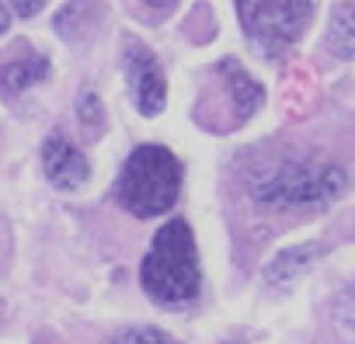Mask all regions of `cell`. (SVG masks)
<instances>
[{
    "instance_id": "cell-7",
    "label": "cell",
    "mask_w": 355,
    "mask_h": 344,
    "mask_svg": "<svg viewBox=\"0 0 355 344\" xmlns=\"http://www.w3.org/2000/svg\"><path fill=\"white\" fill-rule=\"evenodd\" d=\"M18 49L21 53H15L0 63V91L4 94H21L32 84L49 77V60L42 53H32L28 46H18Z\"/></svg>"
},
{
    "instance_id": "cell-15",
    "label": "cell",
    "mask_w": 355,
    "mask_h": 344,
    "mask_svg": "<svg viewBox=\"0 0 355 344\" xmlns=\"http://www.w3.org/2000/svg\"><path fill=\"white\" fill-rule=\"evenodd\" d=\"M8 28H11V11H8L4 0H0V35H4Z\"/></svg>"
},
{
    "instance_id": "cell-9",
    "label": "cell",
    "mask_w": 355,
    "mask_h": 344,
    "mask_svg": "<svg viewBox=\"0 0 355 344\" xmlns=\"http://www.w3.org/2000/svg\"><path fill=\"white\" fill-rule=\"evenodd\" d=\"M220 77H223V87H227V98H230L237 118H251V115L261 108V101H265L261 84H258L237 60H223V63H220Z\"/></svg>"
},
{
    "instance_id": "cell-2",
    "label": "cell",
    "mask_w": 355,
    "mask_h": 344,
    "mask_svg": "<svg viewBox=\"0 0 355 344\" xmlns=\"http://www.w3.org/2000/svg\"><path fill=\"white\" fill-rule=\"evenodd\" d=\"M348 174L338 163L279 160L248 178V195L261 209H320L345 195Z\"/></svg>"
},
{
    "instance_id": "cell-12",
    "label": "cell",
    "mask_w": 355,
    "mask_h": 344,
    "mask_svg": "<svg viewBox=\"0 0 355 344\" xmlns=\"http://www.w3.org/2000/svg\"><path fill=\"white\" fill-rule=\"evenodd\" d=\"M77 122L84 125L87 136H98L101 132V125H105V105L98 101L94 91H84L80 94V101H77Z\"/></svg>"
},
{
    "instance_id": "cell-14",
    "label": "cell",
    "mask_w": 355,
    "mask_h": 344,
    "mask_svg": "<svg viewBox=\"0 0 355 344\" xmlns=\"http://www.w3.org/2000/svg\"><path fill=\"white\" fill-rule=\"evenodd\" d=\"M8 4L21 15V18H35L39 11H42V4H46V0H8Z\"/></svg>"
},
{
    "instance_id": "cell-1",
    "label": "cell",
    "mask_w": 355,
    "mask_h": 344,
    "mask_svg": "<svg viewBox=\"0 0 355 344\" xmlns=\"http://www.w3.org/2000/svg\"><path fill=\"white\" fill-rule=\"evenodd\" d=\"M143 292L164 309H185L202 292V264L196 233L185 219H167L139 264Z\"/></svg>"
},
{
    "instance_id": "cell-3",
    "label": "cell",
    "mask_w": 355,
    "mask_h": 344,
    "mask_svg": "<svg viewBox=\"0 0 355 344\" xmlns=\"http://www.w3.org/2000/svg\"><path fill=\"white\" fill-rule=\"evenodd\" d=\"M185 167L167 146L146 143L129 153L115 181V202L136 219H157L174 209L182 195Z\"/></svg>"
},
{
    "instance_id": "cell-5",
    "label": "cell",
    "mask_w": 355,
    "mask_h": 344,
    "mask_svg": "<svg viewBox=\"0 0 355 344\" xmlns=\"http://www.w3.org/2000/svg\"><path fill=\"white\" fill-rule=\"evenodd\" d=\"M122 66H125V77H129V91H132V101H136V111L143 118H153L164 111V101H167V80H164V70L157 63V56L143 46V42H125V53H122Z\"/></svg>"
},
{
    "instance_id": "cell-8",
    "label": "cell",
    "mask_w": 355,
    "mask_h": 344,
    "mask_svg": "<svg viewBox=\"0 0 355 344\" xmlns=\"http://www.w3.org/2000/svg\"><path fill=\"white\" fill-rule=\"evenodd\" d=\"M101 4L98 0H70V4L56 15V32H60V39H67V42H73V46H87L94 35H98V28H101Z\"/></svg>"
},
{
    "instance_id": "cell-4",
    "label": "cell",
    "mask_w": 355,
    "mask_h": 344,
    "mask_svg": "<svg viewBox=\"0 0 355 344\" xmlns=\"http://www.w3.org/2000/svg\"><path fill=\"white\" fill-rule=\"evenodd\" d=\"M317 0H237V18L248 42L265 56L289 53L306 32Z\"/></svg>"
},
{
    "instance_id": "cell-11",
    "label": "cell",
    "mask_w": 355,
    "mask_h": 344,
    "mask_svg": "<svg viewBox=\"0 0 355 344\" xmlns=\"http://www.w3.org/2000/svg\"><path fill=\"white\" fill-rule=\"evenodd\" d=\"M327 49L338 60H352V53H355V8H352V0H341L327 21Z\"/></svg>"
},
{
    "instance_id": "cell-10",
    "label": "cell",
    "mask_w": 355,
    "mask_h": 344,
    "mask_svg": "<svg viewBox=\"0 0 355 344\" xmlns=\"http://www.w3.org/2000/svg\"><path fill=\"white\" fill-rule=\"evenodd\" d=\"M324 254V244H300V247H286V251H279L268 264H265V282L272 285V289H286V285H293L317 257Z\"/></svg>"
},
{
    "instance_id": "cell-17",
    "label": "cell",
    "mask_w": 355,
    "mask_h": 344,
    "mask_svg": "<svg viewBox=\"0 0 355 344\" xmlns=\"http://www.w3.org/2000/svg\"><path fill=\"white\" fill-rule=\"evenodd\" d=\"M227 344H248V341H227Z\"/></svg>"
},
{
    "instance_id": "cell-13",
    "label": "cell",
    "mask_w": 355,
    "mask_h": 344,
    "mask_svg": "<svg viewBox=\"0 0 355 344\" xmlns=\"http://www.w3.org/2000/svg\"><path fill=\"white\" fill-rule=\"evenodd\" d=\"M105 344H174V341L157 327H125V330H115Z\"/></svg>"
},
{
    "instance_id": "cell-6",
    "label": "cell",
    "mask_w": 355,
    "mask_h": 344,
    "mask_svg": "<svg viewBox=\"0 0 355 344\" xmlns=\"http://www.w3.org/2000/svg\"><path fill=\"white\" fill-rule=\"evenodd\" d=\"M42 167H46V178L53 188L60 192H77L91 181V163L87 156L63 136V132H53L46 143H42Z\"/></svg>"
},
{
    "instance_id": "cell-16",
    "label": "cell",
    "mask_w": 355,
    "mask_h": 344,
    "mask_svg": "<svg viewBox=\"0 0 355 344\" xmlns=\"http://www.w3.org/2000/svg\"><path fill=\"white\" fill-rule=\"evenodd\" d=\"M143 4H150V8H157V11H171L174 0H143Z\"/></svg>"
}]
</instances>
